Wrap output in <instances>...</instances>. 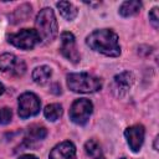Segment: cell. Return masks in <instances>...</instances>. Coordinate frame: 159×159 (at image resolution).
<instances>
[{
    "label": "cell",
    "instance_id": "44dd1931",
    "mask_svg": "<svg viewBox=\"0 0 159 159\" xmlns=\"http://www.w3.org/2000/svg\"><path fill=\"white\" fill-rule=\"evenodd\" d=\"M51 92H52V93H55V94H60V93H61V87H58V84H57V83H55V84L52 86Z\"/></svg>",
    "mask_w": 159,
    "mask_h": 159
},
{
    "label": "cell",
    "instance_id": "277c9868",
    "mask_svg": "<svg viewBox=\"0 0 159 159\" xmlns=\"http://www.w3.org/2000/svg\"><path fill=\"white\" fill-rule=\"evenodd\" d=\"M7 41L17 48L21 50H31L40 41V36L34 29H22L16 34H11L7 37Z\"/></svg>",
    "mask_w": 159,
    "mask_h": 159
},
{
    "label": "cell",
    "instance_id": "7a4b0ae2",
    "mask_svg": "<svg viewBox=\"0 0 159 159\" xmlns=\"http://www.w3.org/2000/svg\"><path fill=\"white\" fill-rule=\"evenodd\" d=\"M35 26L36 32L39 34L41 40H43L45 42L53 41L58 32L57 20L53 10L51 7H43L42 10H40L35 20Z\"/></svg>",
    "mask_w": 159,
    "mask_h": 159
},
{
    "label": "cell",
    "instance_id": "7402d4cb",
    "mask_svg": "<svg viewBox=\"0 0 159 159\" xmlns=\"http://www.w3.org/2000/svg\"><path fill=\"white\" fill-rule=\"evenodd\" d=\"M19 159H39V158L36 155H32V154H24Z\"/></svg>",
    "mask_w": 159,
    "mask_h": 159
},
{
    "label": "cell",
    "instance_id": "5b68a950",
    "mask_svg": "<svg viewBox=\"0 0 159 159\" xmlns=\"http://www.w3.org/2000/svg\"><path fill=\"white\" fill-rule=\"evenodd\" d=\"M40 108H41V102L35 93L25 92L19 97L17 113L20 118L26 119L34 117L40 112Z\"/></svg>",
    "mask_w": 159,
    "mask_h": 159
},
{
    "label": "cell",
    "instance_id": "52a82bcc",
    "mask_svg": "<svg viewBox=\"0 0 159 159\" xmlns=\"http://www.w3.org/2000/svg\"><path fill=\"white\" fill-rule=\"evenodd\" d=\"M61 53L72 63H78L81 60L80 52L77 51L76 46V39L72 32L65 31L61 34V46H60Z\"/></svg>",
    "mask_w": 159,
    "mask_h": 159
},
{
    "label": "cell",
    "instance_id": "5bb4252c",
    "mask_svg": "<svg viewBox=\"0 0 159 159\" xmlns=\"http://www.w3.org/2000/svg\"><path fill=\"white\" fill-rule=\"evenodd\" d=\"M52 75V70L48 66H39L32 71V80L37 84H45L48 82Z\"/></svg>",
    "mask_w": 159,
    "mask_h": 159
},
{
    "label": "cell",
    "instance_id": "603a6c76",
    "mask_svg": "<svg viewBox=\"0 0 159 159\" xmlns=\"http://www.w3.org/2000/svg\"><path fill=\"white\" fill-rule=\"evenodd\" d=\"M4 92H5V87H4V84L0 82V96H1Z\"/></svg>",
    "mask_w": 159,
    "mask_h": 159
},
{
    "label": "cell",
    "instance_id": "2e32d148",
    "mask_svg": "<svg viewBox=\"0 0 159 159\" xmlns=\"http://www.w3.org/2000/svg\"><path fill=\"white\" fill-rule=\"evenodd\" d=\"M62 112H63L62 106L58 104V103L48 104V106H46L45 109H43V114H45L46 119H48V120H51V122L57 120V119L62 116Z\"/></svg>",
    "mask_w": 159,
    "mask_h": 159
},
{
    "label": "cell",
    "instance_id": "6da1fadb",
    "mask_svg": "<svg viewBox=\"0 0 159 159\" xmlns=\"http://www.w3.org/2000/svg\"><path fill=\"white\" fill-rule=\"evenodd\" d=\"M86 43L89 48L109 57H117L120 55L118 36L109 29L94 30L86 37Z\"/></svg>",
    "mask_w": 159,
    "mask_h": 159
},
{
    "label": "cell",
    "instance_id": "e0dca14e",
    "mask_svg": "<svg viewBox=\"0 0 159 159\" xmlns=\"http://www.w3.org/2000/svg\"><path fill=\"white\" fill-rule=\"evenodd\" d=\"M47 135V130L42 125L32 124L27 129V138L26 140H41Z\"/></svg>",
    "mask_w": 159,
    "mask_h": 159
},
{
    "label": "cell",
    "instance_id": "3957f363",
    "mask_svg": "<svg viewBox=\"0 0 159 159\" xmlns=\"http://www.w3.org/2000/svg\"><path fill=\"white\" fill-rule=\"evenodd\" d=\"M67 87L76 93H94L102 88V81L89 73L67 75Z\"/></svg>",
    "mask_w": 159,
    "mask_h": 159
},
{
    "label": "cell",
    "instance_id": "ac0fdd59",
    "mask_svg": "<svg viewBox=\"0 0 159 159\" xmlns=\"http://www.w3.org/2000/svg\"><path fill=\"white\" fill-rule=\"evenodd\" d=\"M30 14H31V6L29 4H22L15 10L14 16H16L17 21H25Z\"/></svg>",
    "mask_w": 159,
    "mask_h": 159
},
{
    "label": "cell",
    "instance_id": "cb8c5ba5",
    "mask_svg": "<svg viewBox=\"0 0 159 159\" xmlns=\"http://www.w3.org/2000/svg\"><path fill=\"white\" fill-rule=\"evenodd\" d=\"M157 142H158V137H155V140H154V149L158 150V145H157Z\"/></svg>",
    "mask_w": 159,
    "mask_h": 159
},
{
    "label": "cell",
    "instance_id": "9c48e42d",
    "mask_svg": "<svg viewBox=\"0 0 159 159\" xmlns=\"http://www.w3.org/2000/svg\"><path fill=\"white\" fill-rule=\"evenodd\" d=\"M133 82H134V76L129 71H124V72H120L119 75H116L112 83L113 94L118 98L124 97L128 93L129 88L132 87Z\"/></svg>",
    "mask_w": 159,
    "mask_h": 159
},
{
    "label": "cell",
    "instance_id": "8992f818",
    "mask_svg": "<svg viewBox=\"0 0 159 159\" xmlns=\"http://www.w3.org/2000/svg\"><path fill=\"white\" fill-rule=\"evenodd\" d=\"M92 112H93L92 102L87 98H80L72 103L68 114H70V119L73 123L78 125H84L88 122Z\"/></svg>",
    "mask_w": 159,
    "mask_h": 159
},
{
    "label": "cell",
    "instance_id": "d6986e66",
    "mask_svg": "<svg viewBox=\"0 0 159 159\" xmlns=\"http://www.w3.org/2000/svg\"><path fill=\"white\" fill-rule=\"evenodd\" d=\"M12 119V111L9 107L0 108V124H9Z\"/></svg>",
    "mask_w": 159,
    "mask_h": 159
},
{
    "label": "cell",
    "instance_id": "ba28073f",
    "mask_svg": "<svg viewBox=\"0 0 159 159\" xmlns=\"http://www.w3.org/2000/svg\"><path fill=\"white\" fill-rule=\"evenodd\" d=\"M26 65L22 60H19L12 53H2L0 56V71L9 72L12 76H22L25 73Z\"/></svg>",
    "mask_w": 159,
    "mask_h": 159
},
{
    "label": "cell",
    "instance_id": "ffe728a7",
    "mask_svg": "<svg viewBox=\"0 0 159 159\" xmlns=\"http://www.w3.org/2000/svg\"><path fill=\"white\" fill-rule=\"evenodd\" d=\"M149 20L150 22L153 24V26L155 29H158V25H159V17H158V7H153L149 12Z\"/></svg>",
    "mask_w": 159,
    "mask_h": 159
},
{
    "label": "cell",
    "instance_id": "9a60e30c",
    "mask_svg": "<svg viewBox=\"0 0 159 159\" xmlns=\"http://www.w3.org/2000/svg\"><path fill=\"white\" fill-rule=\"evenodd\" d=\"M84 150L87 153V155L92 157L93 159H104L103 154H102V149L101 145L97 140L94 139H89L88 142H86L84 144Z\"/></svg>",
    "mask_w": 159,
    "mask_h": 159
},
{
    "label": "cell",
    "instance_id": "30bf717a",
    "mask_svg": "<svg viewBox=\"0 0 159 159\" xmlns=\"http://www.w3.org/2000/svg\"><path fill=\"white\" fill-rule=\"evenodd\" d=\"M144 134H145V130L142 124H134L132 127H128L124 130V137L127 139V143L134 153L140 150L144 142Z\"/></svg>",
    "mask_w": 159,
    "mask_h": 159
},
{
    "label": "cell",
    "instance_id": "d4e9b609",
    "mask_svg": "<svg viewBox=\"0 0 159 159\" xmlns=\"http://www.w3.org/2000/svg\"><path fill=\"white\" fill-rule=\"evenodd\" d=\"M120 159H124V158H120Z\"/></svg>",
    "mask_w": 159,
    "mask_h": 159
},
{
    "label": "cell",
    "instance_id": "7c38bea8",
    "mask_svg": "<svg viewBox=\"0 0 159 159\" xmlns=\"http://www.w3.org/2000/svg\"><path fill=\"white\" fill-rule=\"evenodd\" d=\"M140 7H142V2L140 1H137V0L124 1L119 7V14L123 17H129V16L137 15L139 12Z\"/></svg>",
    "mask_w": 159,
    "mask_h": 159
},
{
    "label": "cell",
    "instance_id": "8fae6325",
    "mask_svg": "<svg viewBox=\"0 0 159 159\" xmlns=\"http://www.w3.org/2000/svg\"><path fill=\"white\" fill-rule=\"evenodd\" d=\"M48 159H76V147L72 142L65 140L55 145L50 152Z\"/></svg>",
    "mask_w": 159,
    "mask_h": 159
},
{
    "label": "cell",
    "instance_id": "4fadbf2b",
    "mask_svg": "<svg viewBox=\"0 0 159 159\" xmlns=\"http://www.w3.org/2000/svg\"><path fill=\"white\" fill-rule=\"evenodd\" d=\"M56 6H57V9L60 10V14H61L66 20H68V21L73 20V19L77 16V14H78L77 7H76L72 2H70V1H58V2L56 4Z\"/></svg>",
    "mask_w": 159,
    "mask_h": 159
}]
</instances>
